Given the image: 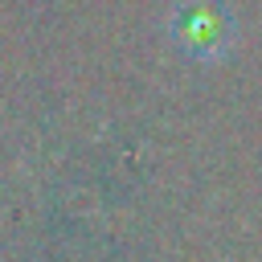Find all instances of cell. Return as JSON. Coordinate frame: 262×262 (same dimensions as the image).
Listing matches in <instances>:
<instances>
[{
	"label": "cell",
	"instance_id": "6da1fadb",
	"mask_svg": "<svg viewBox=\"0 0 262 262\" xmlns=\"http://www.w3.org/2000/svg\"><path fill=\"white\" fill-rule=\"evenodd\" d=\"M233 37V16L221 0H180L172 16V41L192 57H217Z\"/></svg>",
	"mask_w": 262,
	"mask_h": 262
}]
</instances>
